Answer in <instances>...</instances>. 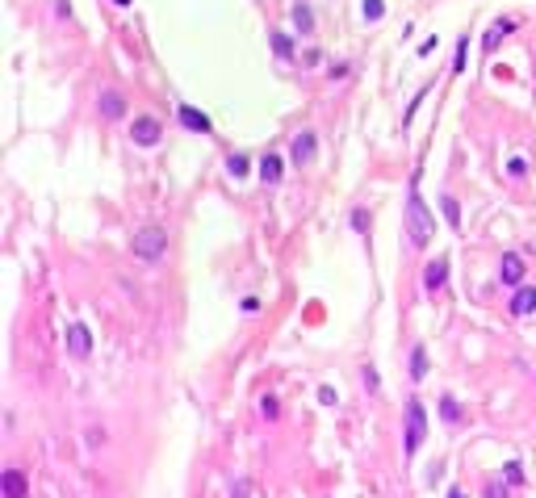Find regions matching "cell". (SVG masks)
Returning <instances> with one entry per match:
<instances>
[{
    "instance_id": "1",
    "label": "cell",
    "mask_w": 536,
    "mask_h": 498,
    "mask_svg": "<svg viewBox=\"0 0 536 498\" xmlns=\"http://www.w3.org/2000/svg\"><path fill=\"white\" fill-rule=\"evenodd\" d=\"M432 231H436L432 209H427V201H423L419 189L411 185V193H406V235H411L415 247H427V243H432Z\"/></svg>"
},
{
    "instance_id": "2",
    "label": "cell",
    "mask_w": 536,
    "mask_h": 498,
    "mask_svg": "<svg viewBox=\"0 0 536 498\" xmlns=\"http://www.w3.org/2000/svg\"><path fill=\"white\" fill-rule=\"evenodd\" d=\"M406 419H402V453H406V461L419 453V444H423V435H427V406L419 402V398H406V411H402Z\"/></svg>"
},
{
    "instance_id": "3",
    "label": "cell",
    "mask_w": 536,
    "mask_h": 498,
    "mask_svg": "<svg viewBox=\"0 0 536 498\" xmlns=\"http://www.w3.org/2000/svg\"><path fill=\"white\" fill-rule=\"evenodd\" d=\"M130 251H134L143 264H155L159 256L168 251V231H164V227H138L134 239H130Z\"/></svg>"
},
{
    "instance_id": "4",
    "label": "cell",
    "mask_w": 536,
    "mask_h": 498,
    "mask_svg": "<svg viewBox=\"0 0 536 498\" xmlns=\"http://www.w3.org/2000/svg\"><path fill=\"white\" fill-rule=\"evenodd\" d=\"M159 138H164V122H159V118L143 114V118L130 122V143H138V147H155Z\"/></svg>"
},
{
    "instance_id": "5",
    "label": "cell",
    "mask_w": 536,
    "mask_h": 498,
    "mask_svg": "<svg viewBox=\"0 0 536 498\" xmlns=\"http://www.w3.org/2000/svg\"><path fill=\"white\" fill-rule=\"evenodd\" d=\"M96 114H101V118H110V122L126 118V101H122V92H118V88H105V92L96 96Z\"/></svg>"
},
{
    "instance_id": "6",
    "label": "cell",
    "mask_w": 536,
    "mask_h": 498,
    "mask_svg": "<svg viewBox=\"0 0 536 498\" xmlns=\"http://www.w3.org/2000/svg\"><path fill=\"white\" fill-rule=\"evenodd\" d=\"M499 281L511 285V289L524 285V260H519L515 251H503V260H499Z\"/></svg>"
},
{
    "instance_id": "7",
    "label": "cell",
    "mask_w": 536,
    "mask_h": 498,
    "mask_svg": "<svg viewBox=\"0 0 536 498\" xmlns=\"http://www.w3.org/2000/svg\"><path fill=\"white\" fill-rule=\"evenodd\" d=\"M444 281H449V260H444V256H436L432 264L423 268V289H427V293H440V289H444Z\"/></svg>"
},
{
    "instance_id": "8",
    "label": "cell",
    "mask_w": 536,
    "mask_h": 498,
    "mask_svg": "<svg viewBox=\"0 0 536 498\" xmlns=\"http://www.w3.org/2000/svg\"><path fill=\"white\" fill-rule=\"evenodd\" d=\"M314 147H318L314 130H298V134H293V143H289V155H293V163H298V168L314 159Z\"/></svg>"
},
{
    "instance_id": "9",
    "label": "cell",
    "mask_w": 536,
    "mask_h": 498,
    "mask_svg": "<svg viewBox=\"0 0 536 498\" xmlns=\"http://www.w3.org/2000/svg\"><path fill=\"white\" fill-rule=\"evenodd\" d=\"M68 352L80 356V360L92 352V331H88L84 322H72V326H68Z\"/></svg>"
},
{
    "instance_id": "10",
    "label": "cell",
    "mask_w": 536,
    "mask_h": 498,
    "mask_svg": "<svg viewBox=\"0 0 536 498\" xmlns=\"http://www.w3.org/2000/svg\"><path fill=\"white\" fill-rule=\"evenodd\" d=\"M176 118H181V126H185V130H197V134H209V130H214V122L201 114L197 105H181V109H176Z\"/></svg>"
},
{
    "instance_id": "11",
    "label": "cell",
    "mask_w": 536,
    "mask_h": 498,
    "mask_svg": "<svg viewBox=\"0 0 536 498\" xmlns=\"http://www.w3.org/2000/svg\"><path fill=\"white\" fill-rule=\"evenodd\" d=\"M532 310H536V289H532V285H519L515 298H511V314H515V318H528Z\"/></svg>"
},
{
    "instance_id": "12",
    "label": "cell",
    "mask_w": 536,
    "mask_h": 498,
    "mask_svg": "<svg viewBox=\"0 0 536 498\" xmlns=\"http://www.w3.org/2000/svg\"><path fill=\"white\" fill-rule=\"evenodd\" d=\"M281 172H285L281 155H273V151H268V155L260 159V180H264V185H281Z\"/></svg>"
},
{
    "instance_id": "13",
    "label": "cell",
    "mask_w": 536,
    "mask_h": 498,
    "mask_svg": "<svg viewBox=\"0 0 536 498\" xmlns=\"http://www.w3.org/2000/svg\"><path fill=\"white\" fill-rule=\"evenodd\" d=\"M30 494V477L21 469H5V498H25Z\"/></svg>"
},
{
    "instance_id": "14",
    "label": "cell",
    "mask_w": 536,
    "mask_h": 498,
    "mask_svg": "<svg viewBox=\"0 0 536 498\" xmlns=\"http://www.w3.org/2000/svg\"><path fill=\"white\" fill-rule=\"evenodd\" d=\"M423 377H427V348L415 344L411 348V381H423Z\"/></svg>"
},
{
    "instance_id": "15",
    "label": "cell",
    "mask_w": 536,
    "mask_h": 498,
    "mask_svg": "<svg viewBox=\"0 0 536 498\" xmlns=\"http://www.w3.org/2000/svg\"><path fill=\"white\" fill-rule=\"evenodd\" d=\"M440 209H444V218H449V227H453V231H461V205H457V197H453V193H444V197H440Z\"/></svg>"
},
{
    "instance_id": "16",
    "label": "cell",
    "mask_w": 536,
    "mask_h": 498,
    "mask_svg": "<svg viewBox=\"0 0 536 498\" xmlns=\"http://www.w3.org/2000/svg\"><path fill=\"white\" fill-rule=\"evenodd\" d=\"M293 25H298V34H314V13H310V5H293Z\"/></svg>"
},
{
    "instance_id": "17",
    "label": "cell",
    "mask_w": 536,
    "mask_h": 498,
    "mask_svg": "<svg viewBox=\"0 0 536 498\" xmlns=\"http://www.w3.org/2000/svg\"><path fill=\"white\" fill-rule=\"evenodd\" d=\"M440 419L444 423H461V402L453 394H440Z\"/></svg>"
},
{
    "instance_id": "18",
    "label": "cell",
    "mask_w": 536,
    "mask_h": 498,
    "mask_svg": "<svg viewBox=\"0 0 536 498\" xmlns=\"http://www.w3.org/2000/svg\"><path fill=\"white\" fill-rule=\"evenodd\" d=\"M507 30H515V21H503V25H491V30H486V38H482V50H495V46L503 42V34H507Z\"/></svg>"
},
{
    "instance_id": "19",
    "label": "cell",
    "mask_w": 536,
    "mask_h": 498,
    "mask_svg": "<svg viewBox=\"0 0 536 498\" xmlns=\"http://www.w3.org/2000/svg\"><path fill=\"white\" fill-rule=\"evenodd\" d=\"M360 17L364 21H382L386 17V0H360Z\"/></svg>"
},
{
    "instance_id": "20",
    "label": "cell",
    "mask_w": 536,
    "mask_h": 498,
    "mask_svg": "<svg viewBox=\"0 0 536 498\" xmlns=\"http://www.w3.org/2000/svg\"><path fill=\"white\" fill-rule=\"evenodd\" d=\"M273 50H277V59H293V54H298V50H293V38L281 34V30L273 34Z\"/></svg>"
},
{
    "instance_id": "21",
    "label": "cell",
    "mask_w": 536,
    "mask_h": 498,
    "mask_svg": "<svg viewBox=\"0 0 536 498\" xmlns=\"http://www.w3.org/2000/svg\"><path fill=\"white\" fill-rule=\"evenodd\" d=\"M465 54H469V34H461V38H457V54H453V76H461V72H465Z\"/></svg>"
},
{
    "instance_id": "22",
    "label": "cell",
    "mask_w": 536,
    "mask_h": 498,
    "mask_svg": "<svg viewBox=\"0 0 536 498\" xmlns=\"http://www.w3.org/2000/svg\"><path fill=\"white\" fill-rule=\"evenodd\" d=\"M260 415H264V419H277V415H281V402H277L273 394H264V398H260Z\"/></svg>"
},
{
    "instance_id": "23",
    "label": "cell",
    "mask_w": 536,
    "mask_h": 498,
    "mask_svg": "<svg viewBox=\"0 0 536 498\" xmlns=\"http://www.w3.org/2000/svg\"><path fill=\"white\" fill-rule=\"evenodd\" d=\"M503 481H507V486H519V481H524V473H519V461H507V465H503Z\"/></svg>"
},
{
    "instance_id": "24",
    "label": "cell",
    "mask_w": 536,
    "mask_h": 498,
    "mask_svg": "<svg viewBox=\"0 0 536 498\" xmlns=\"http://www.w3.org/2000/svg\"><path fill=\"white\" fill-rule=\"evenodd\" d=\"M227 172L231 176H247V155H231L227 159Z\"/></svg>"
},
{
    "instance_id": "25",
    "label": "cell",
    "mask_w": 536,
    "mask_h": 498,
    "mask_svg": "<svg viewBox=\"0 0 536 498\" xmlns=\"http://www.w3.org/2000/svg\"><path fill=\"white\" fill-rule=\"evenodd\" d=\"M348 218H352V231H360V235L369 231V209H352Z\"/></svg>"
},
{
    "instance_id": "26",
    "label": "cell",
    "mask_w": 536,
    "mask_h": 498,
    "mask_svg": "<svg viewBox=\"0 0 536 498\" xmlns=\"http://www.w3.org/2000/svg\"><path fill=\"white\" fill-rule=\"evenodd\" d=\"M364 390H369V394L382 390V385H378V369H373V364H364Z\"/></svg>"
},
{
    "instance_id": "27",
    "label": "cell",
    "mask_w": 536,
    "mask_h": 498,
    "mask_svg": "<svg viewBox=\"0 0 536 498\" xmlns=\"http://www.w3.org/2000/svg\"><path fill=\"white\" fill-rule=\"evenodd\" d=\"M436 46H440V42H436V34H432V38H423V42H419L415 54H419V59H432V50H436Z\"/></svg>"
},
{
    "instance_id": "28",
    "label": "cell",
    "mask_w": 536,
    "mask_h": 498,
    "mask_svg": "<svg viewBox=\"0 0 536 498\" xmlns=\"http://www.w3.org/2000/svg\"><path fill=\"white\" fill-rule=\"evenodd\" d=\"M486 498H507V481H491V486H486Z\"/></svg>"
},
{
    "instance_id": "29",
    "label": "cell",
    "mask_w": 536,
    "mask_h": 498,
    "mask_svg": "<svg viewBox=\"0 0 536 498\" xmlns=\"http://www.w3.org/2000/svg\"><path fill=\"white\" fill-rule=\"evenodd\" d=\"M507 172H511V176H524V172H528V163H524V159H519V155H515V159H511V163H507Z\"/></svg>"
},
{
    "instance_id": "30",
    "label": "cell",
    "mask_w": 536,
    "mask_h": 498,
    "mask_svg": "<svg viewBox=\"0 0 536 498\" xmlns=\"http://www.w3.org/2000/svg\"><path fill=\"white\" fill-rule=\"evenodd\" d=\"M449 498H469V494L465 490H449Z\"/></svg>"
},
{
    "instance_id": "31",
    "label": "cell",
    "mask_w": 536,
    "mask_h": 498,
    "mask_svg": "<svg viewBox=\"0 0 536 498\" xmlns=\"http://www.w3.org/2000/svg\"><path fill=\"white\" fill-rule=\"evenodd\" d=\"M114 5H122V9H126V5H130V0H114Z\"/></svg>"
}]
</instances>
